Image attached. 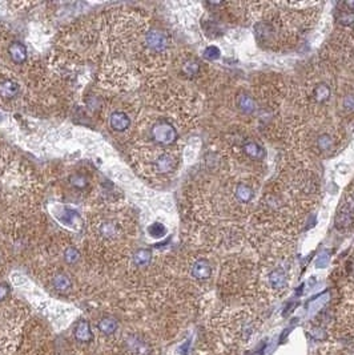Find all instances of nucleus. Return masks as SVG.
Wrapping results in <instances>:
<instances>
[{
	"instance_id": "f257e3e1",
	"label": "nucleus",
	"mask_w": 354,
	"mask_h": 355,
	"mask_svg": "<svg viewBox=\"0 0 354 355\" xmlns=\"http://www.w3.org/2000/svg\"><path fill=\"white\" fill-rule=\"evenodd\" d=\"M151 133L152 139L160 145H170L179 137L173 124H170L169 121L166 120H160L156 124H153Z\"/></svg>"
},
{
	"instance_id": "f03ea898",
	"label": "nucleus",
	"mask_w": 354,
	"mask_h": 355,
	"mask_svg": "<svg viewBox=\"0 0 354 355\" xmlns=\"http://www.w3.org/2000/svg\"><path fill=\"white\" fill-rule=\"evenodd\" d=\"M145 43H147L148 48L155 52H162L165 51L168 45H169V39L165 33L159 30H152L147 33L145 36Z\"/></svg>"
},
{
	"instance_id": "7ed1b4c3",
	"label": "nucleus",
	"mask_w": 354,
	"mask_h": 355,
	"mask_svg": "<svg viewBox=\"0 0 354 355\" xmlns=\"http://www.w3.org/2000/svg\"><path fill=\"white\" fill-rule=\"evenodd\" d=\"M126 347L132 355H151L152 347L140 335H129L126 339Z\"/></svg>"
},
{
	"instance_id": "20e7f679",
	"label": "nucleus",
	"mask_w": 354,
	"mask_h": 355,
	"mask_svg": "<svg viewBox=\"0 0 354 355\" xmlns=\"http://www.w3.org/2000/svg\"><path fill=\"white\" fill-rule=\"evenodd\" d=\"M74 337L76 342L81 344H88L93 340V333L91 325L87 319H79L74 327Z\"/></svg>"
},
{
	"instance_id": "39448f33",
	"label": "nucleus",
	"mask_w": 354,
	"mask_h": 355,
	"mask_svg": "<svg viewBox=\"0 0 354 355\" xmlns=\"http://www.w3.org/2000/svg\"><path fill=\"white\" fill-rule=\"evenodd\" d=\"M192 277L199 281H205V279H209L210 275H212V266H210L209 261L205 260V258H200L193 264L192 266Z\"/></svg>"
},
{
	"instance_id": "423d86ee",
	"label": "nucleus",
	"mask_w": 354,
	"mask_h": 355,
	"mask_svg": "<svg viewBox=\"0 0 354 355\" xmlns=\"http://www.w3.org/2000/svg\"><path fill=\"white\" fill-rule=\"evenodd\" d=\"M109 125L116 132H126L127 129L129 128V125H131V119L126 112L116 110L109 117Z\"/></svg>"
},
{
	"instance_id": "0eeeda50",
	"label": "nucleus",
	"mask_w": 354,
	"mask_h": 355,
	"mask_svg": "<svg viewBox=\"0 0 354 355\" xmlns=\"http://www.w3.org/2000/svg\"><path fill=\"white\" fill-rule=\"evenodd\" d=\"M8 53H10V57L15 64H23L28 57L26 45L20 43V41H12L10 47H8Z\"/></svg>"
},
{
	"instance_id": "6e6552de",
	"label": "nucleus",
	"mask_w": 354,
	"mask_h": 355,
	"mask_svg": "<svg viewBox=\"0 0 354 355\" xmlns=\"http://www.w3.org/2000/svg\"><path fill=\"white\" fill-rule=\"evenodd\" d=\"M97 329L103 335H113L119 330V321L112 315H105L97 322Z\"/></svg>"
},
{
	"instance_id": "1a4fd4ad",
	"label": "nucleus",
	"mask_w": 354,
	"mask_h": 355,
	"mask_svg": "<svg viewBox=\"0 0 354 355\" xmlns=\"http://www.w3.org/2000/svg\"><path fill=\"white\" fill-rule=\"evenodd\" d=\"M20 92V85L14 80L0 81V97L4 100L15 99Z\"/></svg>"
},
{
	"instance_id": "9d476101",
	"label": "nucleus",
	"mask_w": 354,
	"mask_h": 355,
	"mask_svg": "<svg viewBox=\"0 0 354 355\" xmlns=\"http://www.w3.org/2000/svg\"><path fill=\"white\" fill-rule=\"evenodd\" d=\"M155 166L160 173H169L176 166V160L169 153H162L156 158Z\"/></svg>"
},
{
	"instance_id": "9b49d317",
	"label": "nucleus",
	"mask_w": 354,
	"mask_h": 355,
	"mask_svg": "<svg viewBox=\"0 0 354 355\" xmlns=\"http://www.w3.org/2000/svg\"><path fill=\"white\" fill-rule=\"evenodd\" d=\"M243 150L244 153L252 160H262L265 157V149L255 141H247L243 145Z\"/></svg>"
},
{
	"instance_id": "f8f14e48",
	"label": "nucleus",
	"mask_w": 354,
	"mask_h": 355,
	"mask_svg": "<svg viewBox=\"0 0 354 355\" xmlns=\"http://www.w3.org/2000/svg\"><path fill=\"white\" fill-rule=\"evenodd\" d=\"M52 286H53V289H55L56 291H59V293H68L71 290V287H72V281H71V278L67 274L59 273V274H56L55 277H53V279H52Z\"/></svg>"
},
{
	"instance_id": "ddd939ff",
	"label": "nucleus",
	"mask_w": 354,
	"mask_h": 355,
	"mask_svg": "<svg viewBox=\"0 0 354 355\" xmlns=\"http://www.w3.org/2000/svg\"><path fill=\"white\" fill-rule=\"evenodd\" d=\"M269 283L273 289H284L286 286V273L282 269H274L270 271Z\"/></svg>"
},
{
	"instance_id": "4468645a",
	"label": "nucleus",
	"mask_w": 354,
	"mask_h": 355,
	"mask_svg": "<svg viewBox=\"0 0 354 355\" xmlns=\"http://www.w3.org/2000/svg\"><path fill=\"white\" fill-rule=\"evenodd\" d=\"M133 264L137 267H145L151 264L152 252L149 249H137L133 253Z\"/></svg>"
},
{
	"instance_id": "2eb2a0df",
	"label": "nucleus",
	"mask_w": 354,
	"mask_h": 355,
	"mask_svg": "<svg viewBox=\"0 0 354 355\" xmlns=\"http://www.w3.org/2000/svg\"><path fill=\"white\" fill-rule=\"evenodd\" d=\"M237 106H239V109H240L244 114H252L256 110L255 100L248 95L239 96V99H237Z\"/></svg>"
},
{
	"instance_id": "dca6fc26",
	"label": "nucleus",
	"mask_w": 354,
	"mask_h": 355,
	"mask_svg": "<svg viewBox=\"0 0 354 355\" xmlns=\"http://www.w3.org/2000/svg\"><path fill=\"white\" fill-rule=\"evenodd\" d=\"M236 197L241 202H249L253 198V189L247 184H239L236 188Z\"/></svg>"
},
{
	"instance_id": "f3484780",
	"label": "nucleus",
	"mask_w": 354,
	"mask_h": 355,
	"mask_svg": "<svg viewBox=\"0 0 354 355\" xmlns=\"http://www.w3.org/2000/svg\"><path fill=\"white\" fill-rule=\"evenodd\" d=\"M313 97L318 103H325L330 97V88L326 84H318L313 89Z\"/></svg>"
},
{
	"instance_id": "a211bd4d",
	"label": "nucleus",
	"mask_w": 354,
	"mask_h": 355,
	"mask_svg": "<svg viewBox=\"0 0 354 355\" xmlns=\"http://www.w3.org/2000/svg\"><path fill=\"white\" fill-rule=\"evenodd\" d=\"M63 258L66 261V264L68 265H76L80 261V252L74 246H70L64 250Z\"/></svg>"
},
{
	"instance_id": "6ab92c4d",
	"label": "nucleus",
	"mask_w": 354,
	"mask_h": 355,
	"mask_svg": "<svg viewBox=\"0 0 354 355\" xmlns=\"http://www.w3.org/2000/svg\"><path fill=\"white\" fill-rule=\"evenodd\" d=\"M147 231L152 238H162L166 234V227L160 222H153L148 226Z\"/></svg>"
},
{
	"instance_id": "aec40b11",
	"label": "nucleus",
	"mask_w": 354,
	"mask_h": 355,
	"mask_svg": "<svg viewBox=\"0 0 354 355\" xmlns=\"http://www.w3.org/2000/svg\"><path fill=\"white\" fill-rule=\"evenodd\" d=\"M78 217H79L78 213L75 212V210L66 208L63 210V214L57 216V218H59L60 222H63L64 225H68V226H71V225H74L75 220H76Z\"/></svg>"
},
{
	"instance_id": "412c9836",
	"label": "nucleus",
	"mask_w": 354,
	"mask_h": 355,
	"mask_svg": "<svg viewBox=\"0 0 354 355\" xmlns=\"http://www.w3.org/2000/svg\"><path fill=\"white\" fill-rule=\"evenodd\" d=\"M70 184L74 188L81 191V189H84L88 185V179L84 174H81V173H75V174H72L70 177Z\"/></svg>"
},
{
	"instance_id": "4be33fe9",
	"label": "nucleus",
	"mask_w": 354,
	"mask_h": 355,
	"mask_svg": "<svg viewBox=\"0 0 354 355\" xmlns=\"http://www.w3.org/2000/svg\"><path fill=\"white\" fill-rule=\"evenodd\" d=\"M203 56L205 60L214 62V60L220 59V56H221V51H220V48L216 47V45H209V47H207L205 49H204Z\"/></svg>"
},
{
	"instance_id": "5701e85b",
	"label": "nucleus",
	"mask_w": 354,
	"mask_h": 355,
	"mask_svg": "<svg viewBox=\"0 0 354 355\" xmlns=\"http://www.w3.org/2000/svg\"><path fill=\"white\" fill-rule=\"evenodd\" d=\"M183 70L188 76H196L200 72V64L196 60H188L183 67Z\"/></svg>"
},
{
	"instance_id": "b1692460",
	"label": "nucleus",
	"mask_w": 354,
	"mask_h": 355,
	"mask_svg": "<svg viewBox=\"0 0 354 355\" xmlns=\"http://www.w3.org/2000/svg\"><path fill=\"white\" fill-rule=\"evenodd\" d=\"M336 19L337 22H338L339 24H342V26H350V24L354 23V12L342 11L341 14H338V15L336 16Z\"/></svg>"
},
{
	"instance_id": "393cba45",
	"label": "nucleus",
	"mask_w": 354,
	"mask_h": 355,
	"mask_svg": "<svg viewBox=\"0 0 354 355\" xmlns=\"http://www.w3.org/2000/svg\"><path fill=\"white\" fill-rule=\"evenodd\" d=\"M317 145L321 150H330L333 147V139L329 135H322L318 137Z\"/></svg>"
},
{
	"instance_id": "a878e982",
	"label": "nucleus",
	"mask_w": 354,
	"mask_h": 355,
	"mask_svg": "<svg viewBox=\"0 0 354 355\" xmlns=\"http://www.w3.org/2000/svg\"><path fill=\"white\" fill-rule=\"evenodd\" d=\"M349 223H350V216H349V213H339L338 216H337L336 226L338 227V229H342V227L347 226Z\"/></svg>"
},
{
	"instance_id": "bb28decb",
	"label": "nucleus",
	"mask_w": 354,
	"mask_h": 355,
	"mask_svg": "<svg viewBox=\"0 0 354 355\" xmlns=\"http://www.w3.org/2000/svg\"><path fill=\"white\" fill-rule=\"evenodd\" d=\"M329 261H330V256H329L328 250H324V252L318 256V258L316 260V266L317 267H326L329 265Z\"/></svg>"
},
{
	"instance_id": "cd10ccee",
	"label": "nucleus",
	"mask_w": 354,
	"mask_h": 355,
	"mask_svg": "<svg viewBox=\"0 0 354 355\" xmlns=\"http://www.w3.org/2000/svg\"><path fill=\"white\" fill-rule=\"evenodd\" d=\"M11 295V286L7 282H0V302H3Z\"/></svg>"
},
{
	"instance_id": "c85d7f7f",
	"label": "nucleus",
	"mask_w": 354,
	"mask_h": 355,
	"mask_svg": "<svg viewBox=\"0 0 354 355\" xmlns=\"http://www.w3.org/2000/svg\"><path fill=\"white\" fill-rule=\"evenodd\" d=\"M310 337L316 340H322L325 338V331L322 329H313L310 331Z\"/></svg>"
},
{
	"instance_id": "c756f323",
	"label": "nucleus",
	"mask_w": 354,
	"mask_h": 355,
	"mask_svg": "<svg viewBox=\"0 0 354 355\" xmlns=\"http://www.w3.org/2000/svg\"><path fill=\"white\" fill-rule=\"evenodd\" d=\"M346 6L350 8V11H354V2H347Z\"/></svg>"
},
{
	"instance_id": "7c9ffc66",
	"label": "nucleus",
	"mask_w": 354,
	"mask_h": 355,
	"mask_svg": "<svg viewBox=\"0 0 354 355\" xmlns=\"http://www.w3.org/2000/svg\"><path fill=\"white\" fill-rule=\"evenodd\" d=\"M2 121H3V114L0 113V123H2Z\"/></svg>"
}]
</instances>
